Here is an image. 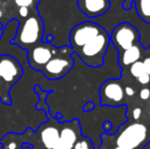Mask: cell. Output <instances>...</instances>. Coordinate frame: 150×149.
<instances>
[{
  "label": "cell",
  "instance_id": "obj_1",
  "mask_svg": "<svg viewBox=\"0 0 150 149\" xmlns=\"http://www.w3.org/2000/svg\"><path fill=\"white\" fill-rule=\"evenodd\" d=\"M110 46V36L103 30L98 36L86 43L74 53L90 68H99L104 64V58Z\"/></svg>",
  "mask_w": 150,
  "mask_h": 149
},
{
  "label": "cell",
  "instance_id": "obj_2",
  "mask_svg": "<svg viewBox=\"0 0 150 149\" xmlns=\"http://www.w3.org/2000/svg\"><path fill=\"white\" fill-rule=\"evenodd\" d=\"M148 129L144 124L128 123L117 130L111 137L115 138V146L130 149H142L149 142Z\"/></svg>",
  "mask_w": 150,
  "mask_h": 149
},
{
  "label": "cell",
  "instance_id": "obj_3",
  "mask_svg": "<svg viewBox=\"0 0 150 149\" xmlns=\"http://www.w3.org/2000/svg\"><path fill=\"white\" fill-rule=\"evenodd\" d=\"M44 26L39 16H30L26 18L23 24L18 26V31L12 44L20 46L23 49H31L32 46L40 43L43 38Z\"/></svg>",
  "mask_w": 150,
  "mask_h": 149
},
{
  "label": "cell",
  "instance_id": "obj_4",
  "mask_svg": "<svg viewBox=\"0 0 150 149\" xmlns=\"http://www.w3.org/2000/svg\"><path fill=\"white\" fill-rule=\"evenodd\" d=\"M73 50L69 46L58 48L57 54L53 56L41 70L43 75L48 80H58L67 75L74 68Z\"/></svg>",
  "mask_w": 150,
  "mask_h": 149
},
{
  "label": "cell",
  "instance_id": "obj_5",
  "mask_svg": "<svg viewBox=\"0 0 150 149\" xmlns=\"http://www.w3.org/2000/svg\"><path fill=\"white\" fill-rule=\"evenodd\" d=\"M0 74L3 87L4 104L10 103L8 91L23 76V66L18 59L8 54L0 55Z\"/></svg>",
  "mask_w": 150,
  "mask_h": 149
},
{
  "label": "cell",
  "instance_id": "obj_6",
  "mask_svg": "<svg viewBox=\"0 0 150 149\" xmlns=\"http://www.w3.org/2000/svg\"><path fill=\"white\" fill-rule=\"evenodd\" d=\"M140 34L133 25L122 23L113 29L110 37V43L117 51L120 53L124 50L140 43Z\"/></svg>",
  "mask_w": 150,
  "mask_h": 149
},
{
  "label": "cell",
  "instance_id": "obj_7",
  "mask_svg": "<svg viewBox=\"0 0 150 149\" xmlns=\"http://www.w3.org/2000/svg\"><path fill=\"white\" fill-rule=\"evenodd\" d=\"M104 29L94 22H83L75 26L69 33V43L73 52L83 47L96 36H98Z\"/></svg>",
  "mask_w": 150,
  "mask_h": 149
},
{
  "label": "cell",
  "instance_id": "obj_8",
  "mask_svg": "<svg viewBox=\"0 0 150 149\" xmlns=\"http://www.w3.org/2000/svg\"><path fill=\"white\" fill-rule=\"evenodd\" d=\"M125 91L120 80L109 79L100 86V104L105 106L122 105Z\"/></svg>",
  "mask_w": 150,
  "mask_h": 149
},
{
  "label": "cell",
  "instance_id": "obj_9",
  "mask_svg": "<svg viewBox=\"0 0 150 149\" xmlns=\"http://www.w3.org/2000/svg\"><path fill=\"white\" fill-rule=\"evenodd\" d=\"M58 48L53 46L49 42H43L28 50V61L31 68L35 71L41 72L43 66L57 54Z\"/></svg>",
  "mask_w": 150,
  "mask_h": 149
},
{
  "label": "cell",
  "instance_id": "obj_10",
  "mask_svg": "<svg viewBox=\"0 0 150 149\" xmlns=\"http://www.w3.org/2000/svg\"><path fill=\"white\" fill-rule=\"evenodd\" d=\"M80 137V125L77 119L65 124L59 131V139L53 149H73Z\"/></svg>",
  "mask_w": 150,
  "mask_h": 149
},
{
  "label": "cell",
  "instance_id": "obj_11",
  "mask_svg": "<svg viewBox=\"0 0 150 149\" xmlns=\"http://www.w3.org/2000/svg\"><path fill=\"white\" fill-rule=\"evenodd\" d=\"M79 9L90 18H99L110 8L109 0H77Z\"/></svg>",
  "mask_w": 150,
  "mask_h": 149
},
{
  "label": "cell",
  "instance_id": "obj_12",
  "mask_svg": "<svg viewBox=\"0 0 150 149\" xmlns=\"http://www.w3.org/2000/svg\"><path fill=\"white\" fill-rule=\"evenodd\" d=\"M143 49L140 43H137L133 45L132 47L124 50L122 52L119 53L120 64L122 66H130L134 62L139 61L142 57Z\"/></svg>",
  "mask_w": 150,
  "mask_h": 149
},
{
  "label": "cell",
  "instance_id": "obj_13",
  "mask_svg": "<svg viewBox=\"0 0 150 149\" xmlns=\"http://www.w3.org/2000/svg\"><path fill=\"white\" fill-rule=\"evenodd\" d=\"M133 4H136V12L139 18L150 25V0H125L122 8L128 10Z\"/></svg>",
  "mask_w": 150,
  "mask_h": 149
},
{
  "label": "cell",
  "instance_id": "obj_14",
  "mask_svg": "<svg viewBox=\"0 0 150 149\" xmlns=\"http://www.w3.org/2000/svg\"><path fill=\"white\" fill-rule=\"evenodd\" d=\"M59 139V131L54 126H49L41 132V141L47 149H53Z\"/></svg>",
  "mask_w": 150,
  "mask_h": 149
},
{
  "label": "cell",
  "instance_id": "obj_15",
  "mask_svg": "<svg viewBox=\"0 0 150 149\" xmlns=\"http://www.w3.org/2000/svg\"><path fill=\"white\" fill-rule=\"evenodd\" d=\"M130 73L134 78H138L139 76H141L143 73H145L144 66H143V62L141 61V60H139V61H136L133 64H131Z\"/></svg>",
  "mask_w": 150,
  "mask_h": 149
},
{
  "label": "cell",
  "instance_id": "obj_16",
  "mask_svg": "<svg viewBox=\"0 0 150 149\" xmlns=\"http://www.w3.org/2000/svg\"><path fill=\"white\" fill-rule=\"evenodd\" d=\"M73 149H94V145L89 138L83 137L78 140Z\"/></svg>",
  "mask_w": 150,
  "mask_h": 149
},
{
  "label": "cell",
  "instance_id": "obj_17",
  "mask_svg": "<svg viewBox=\"0 0 150 149\" xmlns=\"http://www.w3.org/2000/svg\"><path fill=\"white\" fill-rule=\"evenodd\" d=\"M16 5H18V7H30L33 5L34 0H14Z\"/></svg>",
  "mask_w": 150,
  "mask_h": 149
},
{
  "label": "cell",
  "instance_id": "obj_18",
  "mask_svg": "<svg viewBox=\"0 0 150 149\" xmlns=\"http://www.w3.org/2000/svg\"><path fill=\"white\" fill-rule=\"evenodd\" d=\"M137 79H138V82L141 85H147V84L150 83V76L147 74V73H143V74L141 76H139Z\"/></svg>",
  "mask_w": 150,
  "mask_h": 149
},
{
  "label": "cell",
  "instance_id": "obj_19",
  "mask_svg": "<svg viewBox=\"0 0 150 149\" xmlns=\"http://www.w3.org/2000/svg\"><path fill=\"white\" fill-rule=\"evenodd\" d=\"M142 62H143L145 73H147V74L150 76V54H148V55L142 60Z\"/></svg>",
  "mask_w": 150,
  "mask_h": 149
},
{
  "label": "cell",
  "instance_id": "obj_20",
  "mask_svg": "<svg viewBox=\"0 0 150 149\" xmlns=\"http://www.w3.org/2000/svg\"><path fill=\"white\" fill-rule=\"evenodd\" d=\"M140 98L142 100H148L150 98V90L148 88H144L141 89L140 91Z\"/></svg>",
  "mask_w": 150,
  "mask_h": 149
},
{
  "label": "cell",
  "instance_id": "obj_21",
  "mask_svg": "<svg viewBox=\"0 0 150 149\" xmlns=\"http://www.w3.org/2000/svg\"><path fill=\"white\" fill-rule=\"evenodd\" d=\"M141 115H142V109H141L140 107H136V108H134V109H133V112H132L133 119H135V121H138V119L141 117Z\"/></svg>",
  "mask_w": 150,
  "mask_h": 149
},
{
  "label": "cell",
  "instance_id": "obj_22",
  "mask_svg": "<svg viewBox=\"0 0 150 149\" xmlns=\"http://www.w3.org/2000/svg\"><path fill=\"white\" fill-rule=\"evenodd\" d=\"M18 13L22 18H28L29 13H30V10H29L28 7H20L18 9Z\"/></svg>",
  "mask_w": 150,
  "mask_h": 149
},
{
  "label": "cell",
  "instance_id": "obj_23",
  "mask_svg": "<svg viewBox=\"0 0 150 149\" xmlns=\"http://www.w3.org/2000/svg\"><path fill=\"white\" fill-rule=\"evenodd\" d=\"M124 91H125V93H126V95L129 96V97H132V96H134L135 94H136L135 90L133 89L132 87H129V86H127V87L125 88Z\"/></svg>",
  "mask_w": 150,
  "mask_h": 149
},
{
  "label": "cell",
  "instance_id": "obj_24",
  "mask_svg": "<svg viewBox=\"0 0 150 149\" xmlns=\"http://www.w3.org/2000/svg\"><path fill=\"white\" fill-rule=\"evenodd\" d=\"M94 107H95V104L93 103L92 101H89V102H87L86 103V105L84 106V112H91L92 109H94Z\"/></svg>",
  "mask_w": 150,
  "mask_h": 149
},
{
  "label": "cell",
  "instance_id": "obj_25",
  "mask_svg": "<svg viewBox=\"0 0 150 149\" xmlns=\"http://www.w3.org/2000/svg\"><path fill=\"white\" fill-rule=\"evenodd\" d=\"M0 99L4 103V95H3V87H2V80H1V74H0Z\"/></svg>",
  "mask_w": 150,
  "mask_h": 149
},
{
  "label": "cell",
  "instance_id": "obj_26",
  "mask_svg": "<svg viewBox=\"0 0 150 149\" xmlns=\"http://www.w3.org/2000/svg\"><path fill=\"white\" fill-rule=\"evenodd\" d=\"M112 149H130V148H122V147H119V146H115Z\"/></svg>",
  "mask_w": 150,
  "mask_h": 149
},
{
  "label": "cell",
  "instance_id": "obj_27",
  "mask_svg": "<svg viewBox=\"0 0 150 149\" xmlns=\"http://www.w3.org/2000/svg\"><path fill=\"white\" fill-rule=\"evenodd\" d=\"M2 34H3V29H1V30H0V40H1V36H2Z\"/></svg>",
  "mask_w": 150,
  "mask_h": 149
},
{
  "label": "cell",
  "instance_id": "obj_28",
  "mask_svg": "<svg viewBox=\"0 0 150 149\" xmlns=\"http://www.w3.org/2000/svg\"><path fill=\"white\" fill-rule=\"evenodd\" d=\"M0 5H1V0H0Z\"/></svg>",
  "mask_w": 150,
  "mask_h": 149
}]
</instances>
